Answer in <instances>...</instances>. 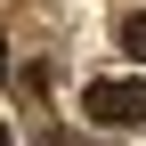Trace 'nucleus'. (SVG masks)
<instances>
[{
    "mask_svg": "<svg viewBox=\"0 0 146 146\" xmlns=\"http://www.w3.org/2000/svg\"><path fill=\"white\" fill-rule=\"evenodd\" d=\"M0 146H8V122H0Z\"/></svg>",
    "mask_w": 146,
    "mask_h": 146,
    "instance_id": "3",
    "label": "nucleus"
},
{
    "mask_svg": "<svg viewBox=\"0 0 146 146\" xmlns=\"http://www.w3.org/2000/svg\"><path fill=\"white\" fill-rule=\"evenodd\" d=\"M122 49L146 65V8H130V16H122Z\"/></svg>",
    "mask_w": 146,
    "mask_h": 146,
    "instance_id": "2",
    "label": "nucleus"
},
{
    "mask_svg": "<svg viewBox=\"0 0 146 146\" xmlns=\"http://www.w3.org/2000/svg\"><path fill=\"white\" fill-rule=\"evenodd\" d=\"M81 106L98 130H146V81H89Z\"/></svg>",
    "mask_w": 146,
    "mask_h": 146,
    "instance_id": "1",
    "label": "nucleus"
}]
</instances>
